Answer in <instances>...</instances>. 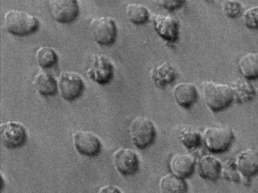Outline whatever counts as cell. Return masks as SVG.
I'll use <instances>...</instances> for the list:
<instances>
[{
	"label": "cell",
	"instance_id": "22",
	"mask_svg": "<svg viewBox=\"0 0 258 193\" xmlns=\"http://www.w3.org/2000/svg\"><path fill=\"white\" fill-rule=\"evenodd\" d=\"M126 16L131 23L143 25L149 20V12L146 6L138 3H132L126 7Z\"/></svg>",
	"mask_w": 258,
	"mask_h": 193
},
{
	"label": "cell",
	"instance_id": "14",
	"mask_svg": "<svg viewBox=\"0 0 258 193\" xmlns=\"http://www.w3.org/2000/svg\"><path fill=\"white\" fill-rule=\"evenodd\" d=\"M150 78L156 86L164 88L175 81L177 78V72L171 64L167 62H162L152 69Z\"/></svg>",
	"mask_w": 258,
	"mask_h": 193
},
{
	"label": "cell",
	"instance_id": "9",
	"mask_svg": "<svg viewBox=\"0 0 258 193\" xmlns=\"http://www.w3.org/2000/svg\"><path fill=\"white\" fill-rule=\"evenodd\" d=\"M74 145L79 153L86 157L97 156L101 152L102 144L94 133L86 130L76 132L73 136Z\"/></svg>",
	"mask_w": 258,
	"mask_h": 193
},
{
	"label": "cell",
	"instance_id": "1",
	"mask_svg": "<svg viewBox=\"0 0 258 193\" xmlns=\"http://www.w3.org/2000/svg\"><path fill=\"white\" fill-rule=\"evenodd\" d=\"M202 94L206 105L214 112L225 110L234 100L231 86L224 83L205 81L203 83Z\"/></svg>",
	"mask_w": 258,
	"mask_h": 193
},
{
	"label": "cell",
	"instance_id": "4",
	"mask_svg": "<svg viewBox=\"0 0 258 193\" xmlns=\"http://www.w3.org/2000/svg\"><path fill=\"white\" fill-rule=\"evenodd\" d=\"M130 133L132 142L137 148L141 150L152 145L157 136L153 122L144 117H138L133 120Z\"/></svg>",
	"mask_w": 258,
	"mask_h": 193
},
{
	"label": "cell",
	"instance_id": "26",
	"mask_svg": "<svg viewBox=\"0 0 258 193\" xmlns=\"http://www.w3.org/2000/svg\"><path fill=\"white\" fill-rule=\"evenodd\" d=\"M243 23L250 29H258V6L247 9L243 14Z\"/></svg>",
	"mask_w": 258,
	"mask_h": 193
},
{
	"label": "cell",
	"instance_id": "20",
	"mask_svg": "<svg viewBox=\"0 0 258 193\" xmlns=\"http://www.w3.org/2000/svg\"><path fill=\"white\" fill-rule=\"evenodd\" d=\"M238 69L245 79H258V53H248L242 56L238 62Z\"/></svg>",
	"mask_w": 258,
	"mask_h": 193
},
{
	"label": "cell",
	"instance_id": "21",
	"mask_svg": "<svg viewBox=\"0 0 258 193\" xmlns=\"http://www.w3.org/2000/svg\"><path fill=\"white\" fill-rule=\"evenodd\" d=\"M160 185L162 193H186L188 190V186L183 178L174 175L163 177Z\"/></svg>",
	"mask_w": 258,
	"mask_h": 193
},
{
	"label": "cell",
	"instance_id": "3",
	"mask_svg": "<svg viewBox=\"0 0 258 193\" xmlns=\"http://www.w3.org/2000/svg\"><path fill=\"white\" fill-rule=\"evenodd\" d=\"M234 140L232 130L224 126L209 127L204 133V144L207 150L212 153L227 151Z\"/></svg>",
	"mask_w": 258,
	"mask_h": 193
},
{
	"label": "cell",
	"instance_id": "17",
	"mask_svg": "<svg viewBox=\"0 0 258 193\" xmlns=\"http://www.w3.org/2000/svg\"><path fill=\"white\" fill-rule=\"evenodd\" d=\"M221 169V163L219 160L212 155H204L198 161V173L204 179L212 181L218 180Z\"/></svg>",
	"mask_w": 258,
	"mask_h": 193
},
{
	"label": "cell",
	"instance_id": "13",
	"mask_svg": "<svg viewBox=\"0 0 258 193\" xmlns=\"http://www.w3.org/2000/svg\"><path fill=\"white\" fill-rule=\"evenodd\" d=\"M173 97L176 103L181 107L190 109L198 101V89L192 83H179L173 89Z\"/></svg>",
	"mask_w": 258,
	"mask_h": 193
},
{
	"label": "cell",
	"instance_id": "7",
	"mask_svg": "<svg viewBox=\"0 0 258 193\" xmlns=\"http://www.w3.org/2000/svg\"><path fill=\"white\" fill-rule=\"evenodd\" d=\"M59 89L61 96L68 101H73L84 92L85 83L78 74L66 72L59 78Z\"/></svg>",
	"mask_w": 258,
	"mask_h": 193
},
{
	"label": "cell",
	"instance_id": "2",
	"mask_svg": "<svg viewBox=\"0 0 258 193\" xmlns=\"http://www.w3.org/2000/svg\"><path fill=\"white\" fill-rule=\"evenodd\" d=\"M4 23L8 32L19 37L35 33L39 27V21L37 17L20 10L8 12L5 16Z\"/></svg>",
	"mask_w": 258,
	"mask_h": 193
},
{
	"label": "cell",
	"instance_id": "5",
	"mask_svg": "<svg viewBox=\"0 0 258 193\" xmlns=\"http://www.w3.org/2000/svg\"><path fill=\"white\" fill-rule=\"evenodd\" d=\"M91 32L97 44L108 46L114 44L117 37L115 21L111 17L95 19L91 23Z\"/></svg>",
	"mask_w": 258,
	"mask_h": 193
},
{
	"label": "cell",
	"instance_id": "23",
	"mask_svg": "<svg viewBox=\"0 0 258 193\" xmlns=\"http://www.w3.org/2000/svg\"><path fill=\"white\" fill-rule=\"evenodd\" d=\"M181 142L187 150L197 149L201 145L202 137L201 134L191 127H185L180 132Z\"/></svg>",
	"mask_w": 258,
	"mask_h": 193
},
{
	"label": "cell",
	"instance_id": "12",
	"mask_svg": "<svg viewBox=\"0 0 258 193\" xmlns=\"http://www.w3.org/2000/svg\"><path fill=\"white\" fill-rule=\"evenodd\" d=\"M114 162L116 170L124 176L135 175L139 170V157L131 149L117 150L114 154Z\"/></svg>",
	"mask_w": 258,
	"mask_h": 193
},
{
	"label": "cell",
	"instance_id": "18",
	"mask_svg": "<svg viewBox=\"0 0 258 193\" xmlns=\"http://www.w3.org/2000/svg\"><path fill=\"white\" fill-rule=\"evenodd\" d=\"M234 100L237 103H248L256 96V90L248 80L243 78H237L231 85Z\"/></svg>",
	"mask_w": 258,
	"mask_h": 193
},
{
	"label": "cell",
	"instance_id": "27",
	"mask_svg": "<svg viewBox=\"0 0 258 193\" xmlns=\"http://www.w3.org/2000/svg\"><path fill=\"white\" fill-rule=\"evenodd\" d=\"M185 1H182V0H160V1H158V4L160 6L170 12L180 9L185 4Z\"/></svg>",
	"mask_w": 258,
	"mask_h": 193
},
{
	"label": "cell",
	"instance_id": "11",
	"mask_svg": "<svg viewBox=\"0 0 258 193\" xmlns=\"http://www.w3.org/2000/svg\"><path fill=\"white\" fill-rule=\"evenodd\" d=\"M152 22L155 31L162 39L169 43L178 40L180 28L177 19L170 15L155 14Z\"/></svg>",
	"mask_w": 258,
	"mask_h": 193
},
{
	"label": "cell",
	"instance_id": "10",
	"mask_svg": "<svg viewBox=\"0 0 258 193\" xmlns=\"http://www.w3.org/2000/svg\"><path fill=\"white\" fill-rule=\"evenodd\" d=\"M49 9L52 17L61 23H72L80 13V7L75 0H51Z\"/></svg>",
	"mask_w": 258,
	"mask_h": 193
},
{
	"label": "cell",
	"instance_id": "6",
	"mask_svg": "<svg viewBox=\"0 0 258 193\" xmlns=\"http://www.w3.org/2000/svg\"><path fill=\"white\" fill-rule=\"evenodd\" d=\"M114 65L109 58L100 54L93 56L87 71L88 76L93 81L100 85L108 84L114 78Z\"/></svg>",
	"mask_w": 258,
	"mask_h": 193
},
{
	"label": "cell",
	"instance_id": "28",
	"mask_svg": "<svg viewBox=\"0 0 258 193\" xmlns=\"http://www.w3.org/2000/svg\"><path fill=\"white\" fill-rule=\"evenodd\" d=\"M99 193H122V192L116 186L108 185L102 188Z\"/></svg>",
	"mask_w": 258,
	"mask_h": 193
},
{
	"label": "cell",
	"instance_id": "8",
	"mask_svg": "<svg viewBox=\"0 0 258 193\" xmlns=\"http://www.w3.org/2000/svg\"><path fill=\"white\" fill-rule=\"evenodd\" d=\"M27 132L24 125L17 122H8L0 126V138L5 147L17 149L23 147L27 141Z\"/></svg>",
	"mask_w": 258,
	"mask_h": 193
},
{
	"label": "cell",
	"instance_id": "15",
	"mask_svg": "<svg viewBox=\"0 0 258 193\" xmlns=\"http://www.w3.org/2000/svg\"><path fill=\"white\" fill-rule=\"evenodd\" d=\"M169 165L173 175L181 178H188L195 172V161L188 154H176L171 158Z\"/></svg>",
	"mask_w": 258,
	"mask_h": 193
},
{
	"label": "cell",
	"instance_id": "19",
	"mask_svg": "<svg viewBox=\"0 0 258 193\" xmlns=\"http://www.w3.org/2000/svg\"><path fill=\"white\" fill-rule=\"evenodd\" d=\"M33 85L42 96H53L57 92V83L56 80L45 72H39L36 75Z\"/></svg>",
	"mask_w": 258,
	"mask_h": 193
},
{
	"label": "cell",
	"instance_id": "24",
	"mask_svg": "<svg viewBox=\"0 0 258 193\" xmlns=\"http://www.w3.org/2000/svg\"><path fill=\"white\" fill-rule=\"evenodd\" d=\"M37 60L42 69H50L58 62V56L51 47H42L37 54Z\"/></svg>",
	"mask_w": 258,
	"mask_h": 193
},
{
	"label": "cell",
	"instance_id": "16",
	"mask_svg": "<svg viewBox=\"0 0 258 193\" xmlns=\"http://www.w3.org/2000/svg\"><path fill=\"white\" fill-rule=\"evenodd\" d=\"M236 164L242 175L252 177L258 174V152L246 149L237 155Z\"/></svg>",
	"mask_w": 258,
	"mask_h": 193
},
{
	"label": "cell",
	"instance_id": "25",
	"mask_svg": "<svg viewBox=\"0 0 258 193\" xmlns=\"http://www.w3.org/2000/svg\"><path fill=\"white\" fill-rule=\"evenodd\" d=\"M222 9L225 15L229 18H238L243 13V5L236 0H226L223 2Z\"/></svg>",
	"mask_w": 258,
	"mask_h": 193
}]
</instances>
